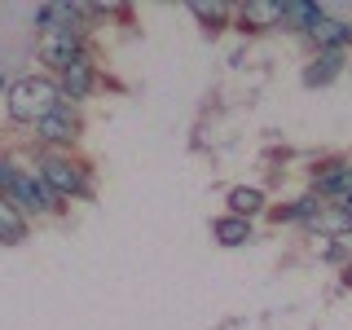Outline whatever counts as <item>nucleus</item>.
Here are the masks:
<instances>
[{"instance_id":"nucleus-1","label":"nucleus","mask_w":352,"mask_h":330,"mask_svg":"<svg viewBox=\"0 0 352 330\" xmlns=\"http://www.w3.org/2000/svg\"><path fill=\"white\" fill-rule=\"evenodd\" d=\"M0 190H5V198H14L31 220L36 216H62V198L49 190L40 168H22L14 154L0 159Z\"/></svg>"},{"instance_id":"nucleus-2","label":"nucleus","mask_w":352,"mask_h":330,"mask_svg":"<svg viewBox=\"0 0 352 330\" xmlns=\"http://www.w3.org/2000/svg\"><path fill=\"white\" fill-rule=\"evenodd\" d=\"M62 106V88L58 80H49V75H22V80L9 84L5 93V110L14 124H31L36 128L44 115H53V110Z\"/></svg>"},{"instance_id":"nucleus-3","label":"nucleus","mask_w":352,"mask_h":330,"mask_svg":"<svg viewBox=\"0 0 352 330\" xmlns=\"http://www.w3.org/2000/svg\"><path fill=\"white\" fill-rule=\"evenodd\" d=\"M36 168H40V176L49 181V190L58 194L62 203H71V198H88V194H93V181H88V163L71 159V154H53V150H44Z\"/></svg>"},{"instance_id":"nucleus-4","label":"nucleus","mask_w":352,"mask_h":330,"mask_svg":"<svg viewBox=\"0 0 352 330\" xmlns=\"http://www.w3.org/2000/svg\"><path fill=\"white\" fill-rule=\"evenodd\" d=\"M80 132H84V119H80V110H75V102H62L53 115H44L36 124V141L53 154H66L80 141Z\"/></svg>"},{"instance_id":"nucleus-5","label":"nucleus","mask_w":352,"mask_h":330,"mask_svg":"<svg viewBox=\"0 0 352 330\" xmlns=\"http://www.w3.org/2000/svg\"><path fill=\"white\" fill-rule=\"evenodd\" d=\"M58 88H62V102H88L97 88V66H93V53L84 62H75L71 71L58 75Z\"/></svg>"},{"instance_id":"nucleus-6","label":"nucleus","mask_w":352,"mask_h":330,"mask_svg":"<svg viewBox=\"0 0 352 330\" xmlns=\"http://www.w3.org/2000/svg\"><path fill=\"white\" fill-rule=\"evenodd\" d=\"M308 40L317 44V53H344L352 44V27L339 22V18H330V14H322L313 27H308Z\"/></svg>"},{"instance_id":"nucleus-7","label":"nucleus","mask_w":352,"mask_h":330,"mask_svg":"<svg viewBox=\"0 0 352 330\" xmlns=\"http://www.w3.org/2000/svg\"><path fill=\"white\" fill-rule=\"evenodd\" d=\"M238 22H242V31L286 27V5H264V0H256V5H242L238 9Z\"/></svg>"},{"instance_id":"nucleus-8","label":"nucleus","mask_w":352,"mask_h":330,"mask_svg":"<svg viewBox=\"0 0 352 330\" xmlns=\"http://www.w3.org/2000/svg\"><path fill=\"white\" fill-rule=\"evenodd\" d=\"M212 234H216L220 247H242V242L256 238V229H251L247 216H216L212 220Z\"/></svg>"},{"instance_id":"nucleus-9","label":"nucleus","mask_w":352,"mask_h":330,"mask_svg":"<svg viewBox=\"0 0 352 330\" xmlns=\"http://www.w3.org/2000/svg\"><path fill=\"white\" fill-rule=\"evenodd\" d=\"M0 234H5L9 247H18L27 238V212H22L14 198H0Z\"/></svg>"},{"instance_id":"nucleus-10","label":"nucleus","mask_w":352,"mask_h":330,"mask_svg":"<svg viewBox=\"0 0 352 330\" xmlns=\"http://www.w3.org/2000/svg\"><path fill=\"white\" fill-rule=\"evenodd\" d=\"M264 207V194L256 190V185H234V190H229V216H256Z\"/></svg>"},{"instance_id":"nucleus-11","label":"nucleus","mask_w":352,"mask_h":330,"mask_svg":"<svg viewBox=\"0 0 352 330\" xmlns=\"http://www.w3.org/2000/svg\"><path fill=\"white\" fill-rule=\"evenodd\" d=\"M339 71H344V53H317L313 66L304 71V84H330Z\"/></svg>"},{"instance_id":"nucleus-12","label":"nucleus","mask_w":352,"mask_h":330,"mask_svg":"<svg viewBox=\"0 0 352 330\" xmlns=\"http://www.w3.org/2000/svg\"><path fill=\"white\" fill-rule=\"evenodd\" d=\"M344 282H348V286H352V260H348V264H344Z\"/></svg>"}]
</instances>
